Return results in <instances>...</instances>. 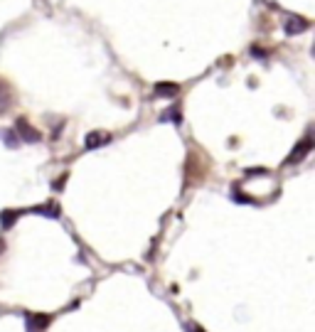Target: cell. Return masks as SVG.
Instances as JSON below:
<instances>
[{
	"label": "cell",
	"mask_w": 315,
	"mask_h": 332,
	"mask_svg": "<svg viewBox=\"0 0 315 332\" xmlns=\"http://www.w3.org/2000/svg\"><path fill=\"white\" fill-rule=\"evenodd\" d=\"M0 138H3V143L8 145V148H18L20 145V138H15V130H0Z\"/></svg>",
	"instance_id": "8"
},
{
	"label": "cell",
	"mask_w": 315,
	"mask_h": 332,
	"mask_svg": "<svg viewBox=\"0 0 315 332\" xmlns=\"http://www.w3.org/2000/svg\"><path fill=\"white\" fill-rule=\"evenodd\" d=\"M47 325H50V317L47 315H27L25 317V330L27 332H42Z\"/></svg>",
	"instance_id": "1"
},
{
	"label": "cell",
	"mask_w": 315,
	"mask_h": 332,
	"mask_svg": "<svg viewBox=\"0 0 315 332\" xmlns=\"http://www.w3.org/2000/svg\"><path fill=\"white\" fill-rule=\"evenodd\" d=\"M178 91H180V86L178 84H158L155 86V94H160V96H178Z\"/></svg>",
	"instance_id": "7"
},
{
	"label": "cell",
	"mask_w": 315,
	"mask_h": 332,
	"mask_svg": "<svg viewBox=\"0 0 315 332\" xmlns=\"http://www.w3.org/2000/svg\"><path fill=\"white\" fill-rule=\"evenodd\" d=\"M111 138L106 135V133H89V138H86V150H94V148H99V145H106Z\"/></svg>",
	"instance_id": "4"
},
{
	"label": "cell",
	"mask_w": 315,
	"mask_h": 332,
	"mask_svg": "<svg viewBox=\"0 0 315 332\" xmlns=\"http://www.w3.org/2000/svg\"><path fill=\"white\" fill-rule=\"evenodd\" d=\"M8 106H10V94H8V89L3 84H0V113L8 111Z\"/></svg>",
	"instance_id": "11"
},
{
	"label": "cell",
	"mask_w": 315,
	"mask_h": 332,
	"mask_svg": "<svg viewBox=\"0 0 315 332\" xmlns=\"http://www.w3.org/2000/svg\"><path fill=\"white\" fill-rule=\"evenodd\" d=\"M310 150H313V138L308 135V138H305V140H303L298 148H293V153H290V157H288L286 162H288V165H293V162H300V160L305 157V153H310Z\"/></svg>",
	"instance_id": "2"
},
{
	"label": "cell",
	"mask_w": 315,
	"mask_h": 332,
	"mask_svg": "<svg viewBox=\"0 0 315 332\" xmlns=\"http://www.w3.org/2000/svg\"><path fill=\"white\" fill-rule=\"evenodd\" d=\"M30 212H35V214H45V217H50V219H59V214H62V209H59V207H50V204H45V207H35V209H30Z\"/></svg>",
	"instance_id": "6"
},
{
	"label": "cell",
	"mask_w": 315,
	"mask_h": 332,
	"mask_svg": "<svg viewBox=\"0 0 315 332\" xmlns=\"http://www.w3.org/2000/svg\"><path fill=\"white\" fill-rule=\"evenodd\" d=\"M0 251H3V241H0Z\"/></svg>",
	"instance_id": "13"
},
{
	"label": "cell",
	"mask_w": 315,
	"mask_h": 332,
	"mask_svg": "<svg viewBox=\"0 0 315 332\" xmlns=\"http://www.w3.org/2000/svg\"><path fill=\"white\" fill-rule=\"evenodd\" d=\"M187 332H205L200 325H187Z\"/></svg>",
	"instance_id": "12"
},
{
	"label": "cell",
	"mask_w": 315,
	"mask_h": 332,
	"mask_svg": "<svg viewBox=\"0 0 315 332\" xmlns=\"http://www.w3.org/2000/svg\"><path fill=\"white\" fill-rule=\"evenodd\" d=\"M18 133H20V138H23V140H27V143H37V140H40V133H37V130H35L25 118H20V121H18Z\"/></svg>",
	"instance_id": "3"
},
{
	"label": "cell",
	"mask_w": 315,
	"mask_h": 332,
	"mask_svg": "<svg viewBox=\"0 0 315 332\" xmlns=\"http://www.w3.org/2000/svg\"><path fill=\"white\" fill-rule=\"evenodd\" d=\"M160 121H170V123H175V126H180L183 123V116H180V108H168L163 116H160Z\"/></svg>",
	"instance_id": "10"
},
{
	"label": "cell",
	"mask_w": 315,
	"mask_h": 332,
	"mask_svg": "<svg viewBox=\"0 0 315 332\" xmlns=\"http://www.w3.org/2000/svg\"><path fill=\"white\" fill-rule=\"evenodd\" d=\"M308 27V23L305 20H288V25H286V35H295V32H303Z\"/></svg>",
	"instance_id": "9"
},
{
	"label": "cell",
	"mask_w": 315,
	"mask_h": 332,
	"mask_svg": "<svg viewBox=\"0 0 315 332\" xmlns=\"http://www.w3.org/2000/svg\"><path fill=\"white\" fill-rule=\"evenodd\" d=\"M20 217V212H15V209H5V212H0V227L3 229H10L13 224H15V219Z\"/></svg>",
	"instance_id": "5"
}]
</instances>
